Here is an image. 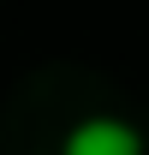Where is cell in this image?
<instances>
[{"instance_id":"cell-1","label":"cell","mask_w":149,"mask_h":155,"mask_svg":"<svg viewBox=\"0 0 149 155\" xmlns=\"http://www.w3.org/2000/svg\"><path fill=\"white\" fill-rule=\"evenodd\" d=\"M60 155H149V149H143V131H137L131 119L90 114V119H78L72 131H66Z\"/></svg>"}]
</instances>
